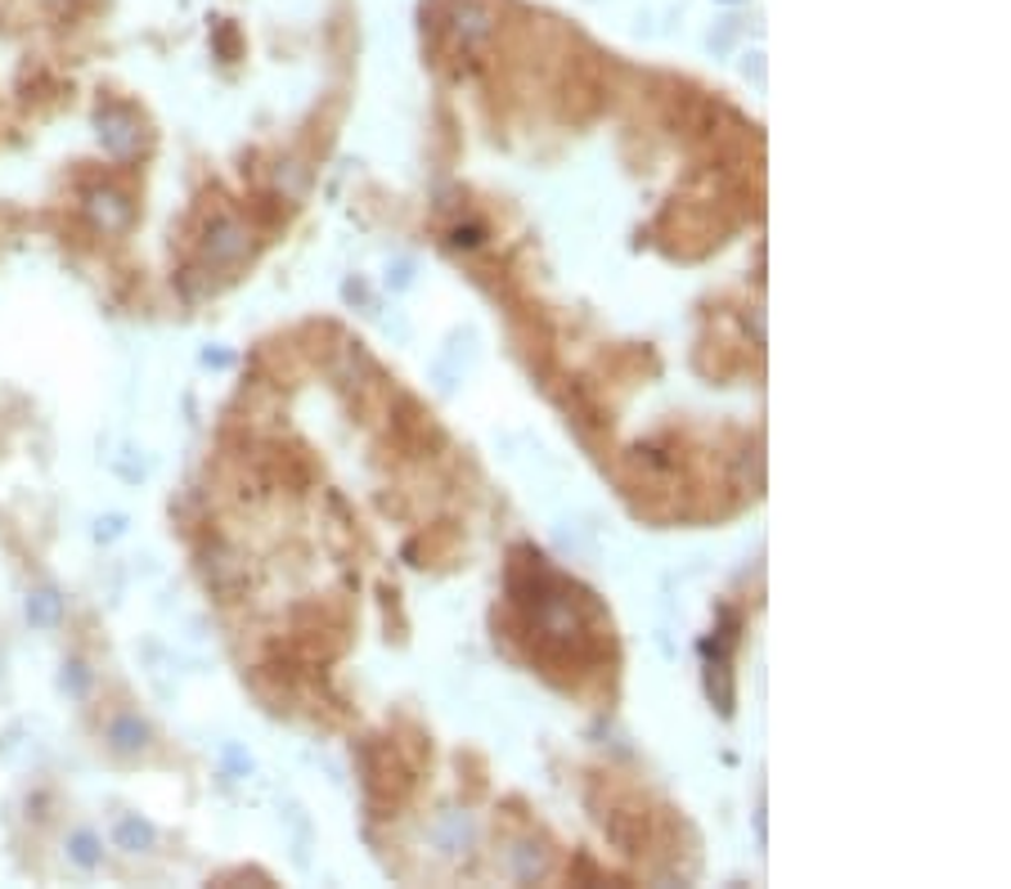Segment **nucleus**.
<instances>
[{"label":"nucleus","instance_id":"f257e3e1","mask_svg":"<svg viewBox=\"0 0 1011 889\" xmlns=\"http://www.w3.org/2000/svg\"><path fill=\"white\" fill-rule=\"evenodd\" d=\"M86 216H90V225H94V229L117 234V229H126V225H131L135 207H131V198H126V193H117V189H90V193H86Z\"/></svg>","mask_w":1011,"mask_h":889},{"label":"nucleus","instance_id":"f03ea898","mask_svg":"<svg viewBox=\"0 0 1011 889\" xmlns=\"http://www.w3.org/2000/svg\"><path fill=\"white\" fill-rule=\"evenodd\" d=\"M248 252V229L238 225V221H216L212 225V234H207V247H203V257L212 261V266H225V261H238Z\"/></svg>","mask_w":1011,"mask_h":889},{"label":"nucleus","instance_id":"7ed1b4c3","mask_svg":"<svg viewBox=\"0 0 1011 889\" xmlns=\"http://www.w3.org/2000/svg\"><path fill=\"white\" fill-rule=\"evenodd\" d=\"M100 135H104V148L113 158H131L139 148V122L126 113V109H109L100 117Z\"/></svg>","mask_w":1011,"mask_h":889},{"label":"nucleus","instance_id":"20e7f679","mask_svg":"<svg viewBox=\"0 0 1011 889\" xmlns=\"http://www.w3.org/2000/svg\"><path fill=\"white\" fill-rule=\"evenodd\" d=\"M109 736H113V746H117V751H139V746H144V736H149V732H144V723H139V719H126V714H122V719H113V723H109Z\"/></svg>","mask_w":1011,"mask_h":889},{"label":"nucleus","instance_id":"39448f33","mask_svg":"<svg viewBox=\"0 0 1011 889\" xmlns=\"http://www.w3.org/2000/svg\"><path fill=\"white\" fill-rule=\"evenodd\" d=\"M27 616H32L36 624H55V620H59V598H55L50 588L32 593V598H27Z\"/></svg>","mask_w":1011,"mask_h":889},{"label":"nucleus","instance_id":"423d86ee","mask_svg":"<svg viewBox=\"0 0 1011 889\" xmlns=\"http://www.w3.org/2000/svg\"><path fill=\"white\" fill-rule=\"evenodd\" d=\"M117 840L126 849H139V845H154V831L144 826V822H135V818H126L122 826H117Z\"/></svg>","mask_w":1011,"mask_h":889},{"label":"nucleus","instance_id":"0eeeda50","mask_svg":"<svg viewBox=\"0 0 1011 889\" xmlns=\"http://www.w3.org/2000/svg\"><path fill=\"white\" fill-rule=\"evenodd\" d=\"M72 858H77L81 867H94V863H100V854H94V840H90V835H72Z\"/></svg>","mask_w":1011,"mask_h":889}]
</instances>
